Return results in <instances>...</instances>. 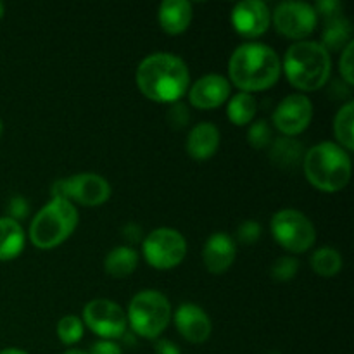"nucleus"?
Returning <instances> with one entry per match:
<instances>
[{"label": "nucleus", "instance_id": "32", "mask_svg": "<svg viewBox=\"0 0 354 354\" xmlns=\"http://www.w3.org/2000/svg\"><path fill=\"white\" fill-rule=\"evenodd\" d=\"M315 10H317L318 17H325V21L334 19V17L342 16V3L339 0H320L317 2V6H313Z\"/></svg>", "mask_w": 354, "mask_h": 354}, {"label": "nucleus", "instance_id": "15", "mask_svg": "<svg viewBox=\"0 0 354 354\" xmlns=\"http://www.w3.org/2000/svg\"><path fill=\"white\" fill-rule=\"evenodd\" d=\"M175 325L180 335L190 344H203L209 339L213 325L203 308L192 303H183L176 308Z\"/></svg>", "mask_w": 354, "mask_h": 354}, {"label": "nucleus", "instance_id": "30", "mask_svg": "<svg viewBox=\"0 0 354 354\" xmlns=\"http://www.w3.org/2000/svg\"><path fill=\"white\" fill-rule=\"evenodd\" d=\"M353 54H354V44L351 41V44L341 52V61H339V71H341L342 80H344V83L348 86H351L354 83Z\"/></svg>", "mask_w": 354, "mask_h": 354}, {"label": "nucleus", "instance_id": "38", "mask_svg": "<svg viewBox=\"0 0 354 354\" xmlns=\"http://www.w3.org/2000/svg\"><path fill=\"white\" fill-rule=\"evenodd\" d=\"M64 354H88V353L82 351V349H68Z\"/></svg>", "mask_w": 354, "mask_h": 354}, {"label": "nucleus", "instance_id": "20", "mask_svg": "<svg viewBox=\"0 0 354 354\" xmlns=\"http://www.w3.org/2000/svg\"><path fill=\"white\" fill-rule=\"evenodd\" d=\"M24 230L19 221L0 218V261L16 259L24 249Z\"/></svg>", "mask_w": 354, "mask_h": 354}, {"label": "nucleus", "instance_id": "18", "mask_svg": "<svg viewBox=\"0 0 354 354\" xmlns=\"http://www.w3.org/2000/svg\"><path fill=\"white\" fill-rule=\"evenodd\" d=\"M194 9L187 0H165L159 6L158 19L162 31L168 35H180L192 23Z\"/></svg>", "mask_w": 354, "mask_h": 354}, {"label": "nucleus", "instance_id": "22", "mask_svg": "<svg viewBox=\"0 0 354 354\" xmlns=\"http://www.w3.org/2000/svg\"><path fill=\"white\" fill-rule=\"evenodd\" d=\"M353 41V26L344 16L334 17L325 21L324 31H322V47L327 52L344 50Z\"/></svg>", "mask_w": 354, "mask_h": 354}, {"label": "nucleus", "instance_id": "14", "mask_svg": "<svg viewBox=\"0 0 354 354\" xmlns=\"http://www.w3.org/2000/svg\"><path fill=\"white\" fill-rule=\"evenodd\" d=\"M230 90L232 86L228 78L211 73L190 85L189 100L196 109H216L230 99Z\"/></svg>", "mask_w": 354, "mask_h": 354}, {"label": "nucleus", "instance_id": "10", "mask_svg": "<svg viewBox=\"0 0 354 354\" xmlns=\"http://www.w3.org/2000/svg\"><path fill=\"white\" fill-rule=\"evenodd\" d=\"M83 322L100 339L116 341L127 334V313L111 299H93L83 308Z\"/></svg>", "mask_w": 354, "mask_h": 354}, {"label": "nucleus", "instance_id": "16", "mask_svg": "<svg viewBox=\"0 0 354 354\" xmlns=\"http://www.w3.org/2000/svg\"><path fill=\"white\" fill-rule=\"evenodd\" d=\"M237 256V245L235 241L225 232H216L206 241L203 249V261L207 272L220 275L225 273L235 261Z\"/></svg>", "mask_w": 354, "mask_h": 354}, {"label": "nucleus", "instance_id": "1", "mask_svg": "<svg viewBox=\"0 0 354 354\" xmlns=\"http://www.w3.org/2000/svg\"><path fill=\"white\" fill-rule=\"evenodd\" d=\"M138 90L159 104H175L189 92L190 73L185 61L169 52L147 55L137 68Z\"/></svg>", "mask_w": 354, "mask_h": 354}, {"label": "nucleus", "instance_id": "7", "mask_svg": "<svg viewBox=\"0 0 354 354\" xmlns=\"http://www.w3.org/2000/svg\"><path fill=\"white\" fill-rule=\"evenodd\" d=\"M272 234L275 241L294 254H303L313 248L317 230L304 213L297 209H280L272 218Z\"/></svg>", "mask_w": 354, "mask_h": 354}, {"label": "nucleus", "instance_id": "12", "mask_svg": "<svg viewBox=\"0 0 354 354\" xmlns=\"http://www.w3.org/2000/svg\"><path fill=\"white\" fill-rule=\"evenodd\" d=\"M313 120V104L303 93H290L273 111V124L283 137L301 135Z\"/></svg>", "mask_w": 354, "mask_h": 354}, {"label": "nucleus", "instance_id": "37", "mask_svg": "<svg viewBox=\"0 0 354 354\" xmlns=\"http://www.w3.org/2000/svg\"><path fill=\"white\" fill-rule=\"evenodd\" d=\"M0 354H28V353L23 351V349H17V348H7V349H2Z\"/></svg>", "mask_w": 354, "mask_h": 354}, {"label": "nucleus", "instance_id": "39", "mask_svg": "<svg viewBox=\"0 0 354 354\" xmlns=\"http://www.w3.org/2000/svg\"><path fill=\"white\" fill-rule=\"evenodd\" d=\"M3 12H6V7H3V3L0 2V19L3 17Z\"/></svg>", "mask_w": 354, "mask_h": 354}, {"label": "nucleus", "instance_id": "34", "mask_svg": "<svg viewBox=\"0 0 354 354\" xmlns=\"http://www.w3.org/2000/svg\"><path fill=\"white\" fill-rule=\"evenodd\" d=\"M88 354H123L120 344L114 341H106V339H100L95 344L92 346Z\"/></svg>", "mask_w": 354, "mask_h": 354}, {"label": "nucleus", "instance_id": "33", "mask_svg": "<svg viewBox=\"0 0 354 354\" xmlns=\"http://www.w3.org/2000/svg\"><path fill=\"white\" fill-rule=\"evenodd\" d=\"M168 120H169V123H171V127L182 128L183 124H187V121L190 120V114L183 104L175 102L171 106V109L168 111Z\"/></svg>", "mask_w": 354, "mask_h": 354}, {"label": "nucleus", "instance_id": "36", "mask_svg": "<svg viewBox=\"0 0 354 354\" xmlns=\"http://www.w3.org/2000/svg\"><path fill=\"white\" fill-rule=\"evenodd\" d=\"M154 354H182V351H180L175 342L168 341V339H161V341L156 342Z\"/></svg>", "mask_w": 354, "mask_h": 354}, {"label": "nucleus", "instance_id": "25", "mask_svg": "<svg viewBox=\"0 0 354 354\" xmlns=\"http://www.w3.org/2000/svg\"><path fill=\"white\" fill-rule=\"evenodd\" d=\"M311 268L324 279H332L342 270V256L334 248H320L311 256Z\"/></svg>", "mask_w": 354, "mask_h": 354}, {"label": "nucleus", "instance_id": "29", "mask_svg": "<svg viewBox=\"0 0 354 354\" xmlns=\"http://www.w3.org/2000/svg\"><path fill=\"white\" fill-rule=\"evenodd\" d=\"M237 239L242 244H254L261 239V225L254 220L242 221L237 228Z\"/></svg>", "mask_w": 354, "mask_h": 354}, {"label": "nucleus", "instance_id": "2", "mask_svg": "<svg viewBox=\"0 0 354 354\" xmlns=\"http://www.w3.org/2000/svg\"><path fill=\"white\" fill-rule=\"evenodd\" d=\"M280 73L282 61L279 54L258 41L239 45L228 61V82L245 93L272 88L279 82Z\"/></svg>", "mask_w": 354, "mask_h": 354}, {"label": "nucleus", "instance_id": "5", "mask_svg": "<svg viewBox=\"0 0 354 354\" xmlns=\"http://www.w3.org/2000/svg\"><path fill=\"white\" fill-rule=\"evenodd\" d=\"M78 209L61 197H52L30 225V239L38 249H54L68 241L78 227Z\"/></svg>", "mask_w": 354, "mask_h": 354}, {"label": "nucleus", "instance_id": "24", "mask_svg": "<svg viewBox=\"0 0 354 354\" xmlns=\"http://www.w3.org/2000/svg\"><path fill=\"white\" fill-rule=\"evenodd\" d=\"M354 104L349 100L348 104L341 107L335 114L334 120V133L339 144L346 152L354 151Z\"/></svg>", "mask_w": 354, "mask_h": 354}, {"label": "nucleus", "instance_id": "27", "mask_svg": "<svg viewBox=\"0 0 354 354\" xmlns=\"http://www.w3.org/2000/svg\"><path fill=\"white\" fill-rule=\"evenodd\" d=\"M248 140L254 149L270 147L273 142V131L268 121L266 120L254 121L248 131Z\"/></svg>", "mask_w": 354, "mask_h": 354}, {"label": "nucleus", "instance_id": "6", "mask_svg": "<svg viewBox=\"0 0 354 354\" xmlns=\"http://www.w3.org/2000/svg\"><path fill=\"white\" fill-rule=\"evenodd\" d=\"M171 304L159 290H140L128 306L127 320L138 337L158 339L171 320Z\"/></svg>", "mask_w": 354, "mask_h": 354}, {"label": "nucleus", "instance_id": "23", "mask_svg": "<svg viewBox=\"0 0 354 354\" xmlns=\"http://www.w3.org/2000/svg\"><path fill=\"white\" fill-rule=\"evenodd\" d=\"M258 111V102H256L252 93L239 92L232 99H228L227 116L235 127H244V124L252 123Z\"/></svg>", "mask_w": 354, "mask_h": 354}, {"label": "nucleus", "instance_id": "31", "mask_svg": "<svg viewBox=\"0 0 354 354\" xmlns=\"http://www.w3.org/2000/svg\"><path fill=\"white\" fill-rule=\"evenodd\" d=\"M30 213V203L24 199L23 196H14L9 199V204H7V218L14 221L24 220Z\"/></svg>", "mask_w": 354, "mask_h": 354}, {"label": "nucleus", "instance_id": "3", "mask_svg": "<svg viewBox=\"0 0 354 354\" xmlns=\"http://www.w3.org/2000/svg\"><path fill=\"white\" fill-rule=\"evenodd\" d=\"M283 71L294 88L315 92L324 88L330 78V54L322 47L320 41H294L286 52Z\"/></svg>", "mask_w": 354, "mask_h": 354}, {"label": "nucleus", "instance_id": "21", "mask_svg": "<svg viewBox=\"0 0 354 354\" xmlns=\"http://www.w3.org/2000/svg\"><path fill=\"white\" fill-rule=\"evenodd\" d=\"M138 259H140V256L133 248L118 245L107 252L106 259H104V270L113 279H124L137 270Z\"/></svg>", "mask_w": 354, "mask_h": 354}, {"label": "nucleus", "instance_id": "9", "mask_svg": "<svg viewBox=\"0 0 354 354\" xmlns=\"http://www.w3.org/2000/svg\"><path fill=\"white\" fill-rule=\"evenodd\" d=\"M142 252L156 270L176 268L187 256V241L175 228H156L142 242Z\"/></svg>", "mask_w": 354, "mask_h": 354}, {"label": "nucleus", "instance_id": "26", "mask_svg": "<svg viewBox=\"0 0 354 354\" xmlns=\"http://www.w3.org/2000/svg\"><path fill=\"white\" fill-rule=\"evenodd\" d=\"M83 330H85V325L75 315H66L57 324L59 341L66 346H73L78 341H82Z\"/></svg>", "mask_w": 354, "mask_h": 354}, {"label": "nucleus", "instance_id": "4", "mask_svg": "<svg viewBox=\"0 0 354 354\" xmlns=\"http://www.w3.org/2000/svg\"><path fill=\"white\" fill-rule=\"evenodd\" d=\"M303 169L315 189L334 194L344 189L351 180V156L334 142H320L306 151Z\"/></svg>", "mask_w": 354, "mask_h": 354}, {"label": "nucleus", "instance_id": "19", "mask_svg": "<svg viewBox=\"0 0 354 354\" xmlns=\"http://www.w3.org/2000/svg\"><path fill=\"white\" fill-rule=\"evenodd\" d=\"M304 154H306V149L294 137L273 138L270 145V159L283 169H294L296 166L303 165Z\"/></svg>", "mask_w": 354, "mask_h": 354}, {"label": "nucleus", "instance_id": "13", "mask_svg": "<svg viewBox=\"0 0 354 354\" xmlns=\"http://www.w3.org/2000/svg\"><path fill=\"white\" fill-rule=\"evenodd\" d=\"M235 31L244 38H258L268 31L272 12L263 0H242L230 14Z\"/></svg>", "mask_w": 354, "mask_h": 354}, {"label": "nucleus", "instance_id": "28", "mask_svg": "<svg viewBox=\"0 0 354 354\" xmlns=\"http://www.w3.org/2000/svg\"><path fill=\"white\" fill-rule=\"evenodd\" d=\"M297 270H299V261L290 256H282L277 259L272 266V279L277 282H289L296 277Z\"/></svg>", "mask_w": 354, "mask_h": 354}, {"label": "nucleus", "instance_id": "8", "mask_svg": "<svg viewBox=\"0 0 354 354\" xmlns=\"http://www.w3.org/2000/svg\"><path fill=\"white\" fill-rule=\"evenodd\" d=\"M52 197H61L80 206L95 207L109 201L111 185L104 176L95 173H80L69 178L55 180L50 187Z\"/></svg>", "mask_w": 354, "mask_h": 354}, {"label": "nucleus", "instance_id": "17", "mask_svg": "<svg viewBox=\"0 0 354 354\" xmlns=\"http://www.w3.org/2000/svg\"><path fill=\"white\" fill-rule=\"evenodd\" d=\"M220 147V130L213 123H199L190 130L187 137V154L196 161L213 158Z\"/></svg>", "mask_w": 354, "mask_h": 354}, {"label": "nucleus", "instance_id": "11", "mask_svg": "<svg viewBox=\"0 0 354 354\" xmlns=\"http://www.w3.org/2000/svg\"><path fill=\"white\" fill-rule=\"evenodd\" d=\"M272 21L282 37L303 41L317 30L318 14L306 2H282L273 10Z\"/></svg>", "mask_w": 354, "mask_h": 354}, {"label": "nucleus", "instance_id": "35", "mask_svg": "<svg viewBox=\"0 0 354 354\" xmlns=\"http://www.w3.org/2000/svg\"><path fill=\"white\" fill-rule=\"evenodd\" d=\"M123 237L130 244H137L142 241V228L137 223H128L123 227Z\"/></svg>", "mask_w": 354, "mask_h": 354}, {"label": "nucleus", "instance_id": "40", "mask_svg": "<svg viewBox=\"0 0 354 354\" xmlns=\"http://www.w3.org/2000/svg\"><path fill=\"white\" fill-rule=\"evenodd\" d=\"M2 128H3L2 127V120H0V135H2Z\"/></svg>", "mask_w": 354, "mask_h": 354}]
</instances>
